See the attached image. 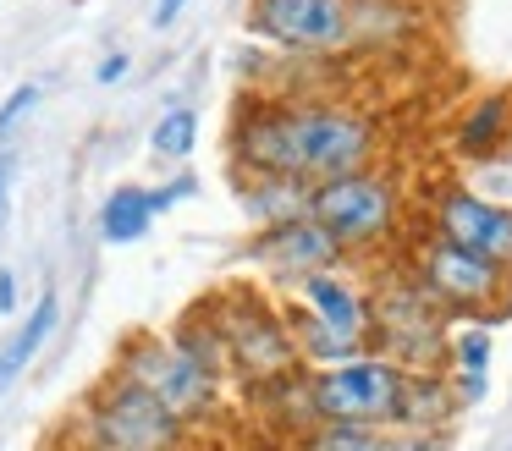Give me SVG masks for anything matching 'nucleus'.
Segmentation results:
<instances>
[{
    "mask_svg": "<svg viewBox=\"0 0 512 451\" xmlns=\"http://www.w3.org/2000/svg\"><path fill=\"white\" fill-rule=\"evenodd\" d=\"M193 435L199 429H188L149 391L127 385L111 369L89 385V396L61 429V440H72L78 451H193Z\"/></svg>",
    "mask_w": 512,
    "mask_h": 451,
    "instance_id": "f257e3e1",
    "label": "nucleus"
},
{
    "mask_svg": "<svg viewBox=\"0 0 512 451\" xmlns=\"http://www.w3.org/2000/svg\"><path fill=\"white\" fill-rule=\"evenodd\" d=\"M210 325L221 330L226 347V385H265L287 369H303L298 347L287 336V319H281V297H270L265 286H221V292L199 297Z\"/></svg>",
    "mask_w": 512,
    "mask_h": 451,
    "instance_id": "f03ea898",
    "label": "nucleus"
},
{
    "mask_svg": "<svg viewBox=\"0 0 512 451\" xmlns=\"http://www.w3.org/2000/svg\"><path fill=\"white\" fill-rule=\"evenodd\" d=\"M408 385H413V369H402L386 352H358V358L309 369L314 424H358V429L397 435L408 424Z\"/></svg>",
    "mask_w": 512,
    "mask_h": 451,
    "instance_id": "7ed1b4c3",
    "label": "nucleus"
},
{
    "mask_svg": "<svg viewBox=\"0 0 512 451\" xmlns=\"http://www.w3.org/2000/svg\"><path fill=\"white\" fill-rule=\"evenodd\" d=\"M309 220H320V226L342 242L347 259L391 248V242L402 237V226H408V193H402V176L386 171V165H364V171L314 182Z\"/></svg>",
    "mask_w": 512,
    "mask_h": 451,
    "instance_id": "20e7f679",
    "label": "nucleus"
},
{
    "mask_svg": "<svg viewBox=\"0 0 512 451\" xmlns=\"http://www.w3.org/2000/svg\"><path fill=\"white\" fill-rule=\"evenodd\" d=\"M111 374H122L127 385L149 391L188 429H204L226 413V380H215L210 369H199V363L171 347V336H160V330H127V336L116 341Z\"/></svg>",
    "mask_w": 512,
    "mask_h": 451,
    "instance_id": "39448f33",
    "label": "nucleus"
},
{
    "mask_svg": "<svg viewBox=\"0 0 512 451\" xmlns=\"http://www.w3.org/2000/svg\"><path fill=\"white\" fill-rule=\"evenodd\" d=\"M402 270H408L413 281L424 286V297L452 319L485 325V319H496L512 308V270H501V264H490V259H479V253L457 248V242L435 237V231L408 237Z\"/></svg>",
    "mask_w": 512,
    "mask_h": 451,
    "instance_id": "423d86ee",
    "label": "nucleus"
},
{
    "mask_svg": "<svg viewBox=\"0 0 512 451\" xmlns=\"http://www.w3.org/2000/svg\"><path fill=\"white\" fill-rule=\"evenodd\" d=\"M287 99H292V154H298L303 182H331V176L375 165L380 127L369 110L320 94H287Z\"/></svg>",
    "mask_w": 512,
    "mask_h": 451,
    "instance_id": "0eeeda50",
    "label": "nucleus"
},
{
    "mask_svg": "<svg viewBox=\"0 0 512 451\" xmlns=\"http://www.w3.org/2000/svg\"><path fill=\"white\" fill-rule=\"evenodd\" d=\"M369 352H386L402 369H441L446 363V341H452V314L424 297V286L408 270H397L391 281H380L369 292Z\"/></svg>",
    "mask_w": 512,
    "mask_h": 451,
    "instance_id": "6e6552de",
    "label": "nucleus"
},
{
    "mask_svg": "<svg viewBox=\"0 0 512 451\" xmlns=\"http://www.w3.org/2000/svg\"><path fill=\"white\" fill-rule=\"evenodd\" d=\"M248 33L287 55H336L353 44V0H248Z\"/></svg>",
    "mask_w": 512,
    "mask_h": 451,
    "instance_id": "1a4fd4ad",
    "label": "nucleus"
},
{
    "mask_svg": "<svg viewBox=\"0 0 512 451\" xmlns=\"http://www.w3.org/2000/svg\"><path fill=\"white\" fill-rule=\"evenodd\" d=\"M430 231L468 253H479V259L501 264V270H512V204L490 198L485 187L446 182L430 198Z\"/></svg>",
    "mask_w": 512,
    "mask_h": 451,
    "instance_id": "9d476101",
    "label": "nucleus"
},
{
    "mask_svg": "<svg viewBox=\"0 0 512 451\" xmlns=\"http://www.w3.org/2000/svg\"><path fill=\"white\" fill-rule=\"evenodd\" d=\"M243 259L254 264L259 275H270L276 286H292L298 275H314V270H342L347 253L320 220L298 215V220H281V226H259L248 237Z\"/></svg>",
    "mask_w": 512,
    "mask_h": 451,
    "instance_id": "9b49d317",
    "label": "nucleus"
},
{
    "mask_svg": "<svg viewBox=\"0 0 512 451\" xmlns=\"http://www.w3.org/2000/svg\"><path fill=\"white\" fill-rule=\"evenodd\" d=\"M292 303H303L325 330H336L342 341L369 347V325H375V314H369V292L347 275V264H342V270L298 275V281H292Z\"/></svg>",
    "mask_w": 512,
    "mask_h": 451,
    "instance_id": "f8f14e48",
    "label": "nucleus"
},
{
    "mask_svg": "<svg viewBox=\"0 0 512 451\" xmlns=\"http://www.w3.org/2000/svg\"><path fill=\"white\" fill-rule=\"evenodd\" d=\"M56 325H61V297H56V286H45V292L34 297V308L12 325V336L0 341V391H12V385L23 380V369L45 352V341L56 336Z\"/></svg>",
    "mask_w": 512,
    "mask_h": 451,
    "instance_id": "ddd939ff",
    "label": "nucleus"
},
{
    "mask_svg": "<svg viewBox=\"0 0 512 451\" xmlns=\"http://www.w3.org/2000/svg\"><path fill=\"white\" fill-rule=\"evenodd\" d=\"M507 143H512V94H485V99H474V105L463 110V121H457V132H452L457 160H468V165L496 160Z\"/></svg>",
    "mask_w": 512,
    "mask_h": 451,
    "instance_id": "4468645a",
    "label": "nucleus"
},
{
    "mask_svg": "<svg viewBox=\"0 0 512 451\" xmlns=\"http://www.w3.org/2000/svg\"><path fill=\"white\" fill-rule=\"evenodd\" d=\"M237 204H243V215L259 226H281V220H298L309 215V193L314 182H303V176H237Z\"/></svg>",
    "mask_w": 512,
    "mask_h": 451,
    "instance_id": "2eb2a0df",
    "label": "nucleus"
},
{
    "mask_svg": "<svg viewBox=\"0 0 512 451\" xmlns=\"http://www.w3.org/2000/svg\"><path fill=\"white\" fill-rule=\"evenodd\" d=\"M446 385H452L457 407H479L485 402V385H490V330H452L446 341V363H441Z\"/></svg>",
    "mask_w": 512,
    "mask_h": 451,
    "instance_id": "dca6fc26",
    "label": "nucleus"
},
{
    "mask_svg": "<svg viewBox=\"0 0 512 451\" xmlns=\"http://www.w3.org/2000/svg\"><path fill=\"white\" fill-rule=\"evenodd\" d=\"M155 220L160 215L149 209V187H138V182H122L100 198V242H111V248L144 242L155 231Z\"/></svg>",
    "mask_w": 512,
    "mask_h": 451,
    "instance_id": "f3484780",
    "label": "nucleus"
},
{
    "mask_svg": "<svg viewBox=\"0 0 512 451\" xmlns=\"http://www.w3.org/2000/svg\"><path fill=\"white\" fill-rule=\"evenodd\" d=\"M166 336H171V347L188 352V358L199 363V369H210L215 380H226V347H221V330H215V325H210V314H204V303L182 308L177 325H171Z\"/></svg>",
    "mask_w": 512,
    "mask_h": 451,
    "instance_id": "a211bd4d",
    "label": "nucleus"
},
{
    "mask_svg": "<svg viewBox=\"0 0 512 451\" xmlns=\"http://www.w3.org/2000/svg\"><path fill=\"white\" fill-rule=\"evenodd\" d=\"M292 451H391V440L358 424H309L303 435H292Z\"/></svg>",
    "mask_w": 512,
    "mask_h": 451,
    "instance_id": "6ab92c4d",
    "label": "nucleus"
},
{
    "mask_svg": "<svg viewBox=\"0 0 512 451\" xmlns=\"http://www.w3.org/2000/svg\"><path fill=\"white\" fill-rule=\"evenodd\" d=\"M149 149H155L160 160L182 165L193 149H199V110H193V105H171L166 116L155 121V132H149Z\"/></svg>",
    "mask_w": 512,
    "mask_h": 451,
    "instance_id": "aec40b11",
    "label": "nucleus"
},
{
    "mask_svg": "<svg viewBox=\"0 0 512 451\" xmlns=\"http://www.w3.org/2000/svg\"><path fill=\"white\" fill-rule=\"evenodd\" d=\"M34 105H39V83H17L12 94L0 99V149H6V143H12V132L34 116Z\"/></svg>",
    "mask_w": 512,
    "mask_h": 451,
    "instance_id": "412c9836",
    "label": "nucleus"
},
{
    "mask_svg": "<svg viewBox=\"0 0 512 451\" xmlns=\"http://www.w3.org/2000/svg\"><path fill=\"white\" fill-rule=\"evenodd\" d=\"M193 193H199V176H193V171H177V176H166L160 187H149V209H155V215H166V209L188 204Z\"/></svg>",
    "mask_w": 512,
    "mask_h": 451,
    "instance_id": "4be33fe9",
    "label": "nucleus"
},
{
    "mask_svg": "<svg viewBox=\"0 0 512 451\" xmlns=\"http://www.w3.org/2000/svg\"><path fill=\"white\" fill-rule=\"evenodd\" d=\"M12 176H17V154L0 149V248H6V220H12Z\"/></svg>",
    "mask_w": 512,
    "mask_h": 451,
    "instance_id": "5701e85b",
    "label": "nucleus"
},
{
    "mask_svg": "<svg viewBox=\"0 0 512 451\" xmlns=\"http://www.w3.org/2000/svg\"><path fill=\"white\" fill-rule=\"evenodd\" d=\"M127 72H133V55H127V50H111L100 66H94V83H105V88H111V83H122Z\"/></svg>",
    "mask_w": 512,
    "mask_h": 451,
    "instance_id": "b1692460",
    "label": "nucleus"
},
{
    "mask_svg": "<svg viewBox=\"0 0 512 451\" xmlns=\"http://www.w3.org/2000/svg\"><path fill=\"white\" fill-rule=\"evenodd\" d=\"M182 11H188V0H155V11H149V22H155V28H160V33H166V28H171V22H177V17H182Z\"/></svg>",
    "mask_w": 512,
    "mask_h": 451,
    "instance_id": "393cba45",
    "label": "nucleus"
},
{
    "mask_svg": "<svg viewBox=\"0 0 512 451\" xmlns=\"http://www.w3.org/2000/svg\"><path fill=\"white\" fill-rule=\"evenodd\" d=\"M17 303H23V286L12 270H0V314H17Z\"/></svg>",
    "mask_w": 512,
    "mask_h": 451,
    "instance_id": "a878e982",
    "label": "nucleus"
},
{
    "mask_svg": "<svg viewBox=\"0 0 512 451\" xmlns=\"http://www.w3.org/2000/svg\"><path fill=\"white\" fill-rule=\"evenodd\" d=\"M45 451H78V446H72V440H61V435H56V440H50Z\"/></svg>",
    "mask_w": 512,
    "mask_h": 451,
    "instance_id": "bb28decb",
    "label": "nucleus"
}]
</instances>
